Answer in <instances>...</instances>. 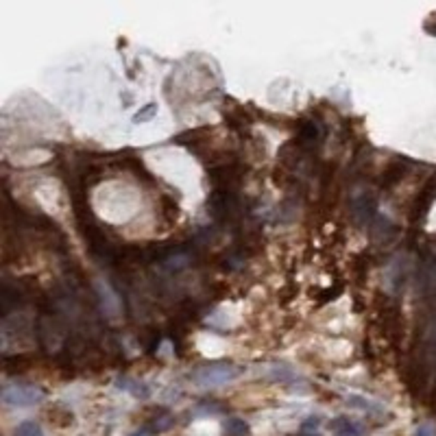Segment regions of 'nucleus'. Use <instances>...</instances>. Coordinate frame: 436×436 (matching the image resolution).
Masks as SVG:
<instances>
[{"label":"nucleus","mask_w":436,"mask_h":436,"mask_svg":"<svg viewBox=\"0 0 436 436\" xmlns=\"http://www.w3.org/2000/svg\"><path fill=\"white\" fill-rule=\"evenodd\" d=\"M240 375V369L231 362H210V365L198 367L192 373L194 384L198 386H221Z\"/></svg>","instance_id":"1"},{"label":"nucleus","mask_w":436,"mask_h":436,"mask_svg":"<svg viewBox=\"0 0 436 436\" xmlns=\"http://www.w3.org/2000/svg\"><path fill=\"white\" fill-rule=\"evenodd\" d=\"M44 391L35 384H9L3 388V404L7 408H33L42 404Z\"/></svg>","instance_id":"2"},{"label":"nucleus","mask_w":436,"mask_h":436,"mask_svg":"<svg viewBox=\"0 0 436 436\" xmlns=\"http://www.w3.org/2000/svg\"><path fill=\"white\" fill-rule=\"evenodd\" d=\"M323 142V129L317 120H303L297 131V147L303 151H314Z\"/></svg>","instance_id":"3"},{"label":"nucleus","mask_w":436,"mask_h":436,"mask_svg":"<svg viewBox=\"0 0 436 436\" xmlns=\"http://www.w3.org/2000/svg\"><path fill=\"white\" fill-rule=\"evenodd\" d=\"M116 386H118L120 391L131 393L133 397H140V399H147V397H149V388L144 386L142 382L131 379V377H118V379H116Z\"/></svg>","instance_id":"4"},{"label":"nucleus","mask_w":436,"mask_h":436,"mask_svg":"<svg viewBox=\"0 0 436 436\" xmlns=\"http://www.w3.org/2000/svg\"><path fill=\"white\" fill-rule=\"evenodd\" d=\"M332 428H334V436H365L358 423L344 419V416H338V419L332 423Z\"/></svg>","instance_id":"5"},{"label":"nucleus","mask_w":436,"mask_h":436,"mask_svg":"<svg viewBox=\"0 0 436 436\" xmlns=\"http://www.w3.org/2000/svg\"><path fill=\"white\" fill-rule=\"evenodd\" d=\"M347 406L358 408V410H365V412H382V410H384L379 404L371 402V399L362 397V395H349L347 397Z\"/></svg>","instance_id":"6"},{"label":"nucleus","mask_w":436,"mask_h":436,"mask_svg":"<svg viewBox=\"0 0 436 436\" xmlns=\"http://www.w3.org/2000/svg\"><path fill=\"white\" fill-rule=\"evenodd\" d=\"M249 432V426L245 419H235V416H231V419H227L223 423V434L225 436H245Z\"/></svg>","instance_id":"7"},{"label":"nucleus","mask_w":436,"mask_h":436,"mask_svg":"<svg viewBox=\"0 0 436 436\" xmlns=\"http://www.w3.org/2000/svg\"><path fill=\"white\" fill-rule=\"evenodd\" d=\"M15 436H44V432L38 421H22L15 428Z\"/></svg>","instance_id":"8"},{"label":"nucleus","mask_w":436,"mask_h":436,"mask_svg":"<svg viewBox=\"0 0 436 436\" xmlns=\"http://www.w3.org/2000/svg\"><path fill=\"white\" fill-rule=\"evenodd\" d=\"M157 114V105H153V103H149L147 107H144V109H140V112L133 116V122H147V120H151L153 116Z\"/></svg>","instance_id":"9"},{"label":"nucleus","mask_w":436,"mask_h":436,"mask_svg":"<svg viewBox=\"0 0 436 436\" xmlns=\"http://www.w3.org/2000/svg\"><path fill=\"white\" fill-rule=\"evenodd\" d=\"M416 436H436L432 423H421L419 428H416Z\"/></svg>","instance_id":"10"},{"label":"nucleus","mask_w":436,"mask_h":436,"mask_svg":"<svg viewBox=\"0 0 436 436\" xmlns=\"http://www.w3.org/2000/svg\"><path fill=\"white\" fill-rule=\"evenodd\" d=\"M129 436H149V432H147V430H140V432H133V434H129Z\"/></svg>","instance_id":"11"}]
</instances>
